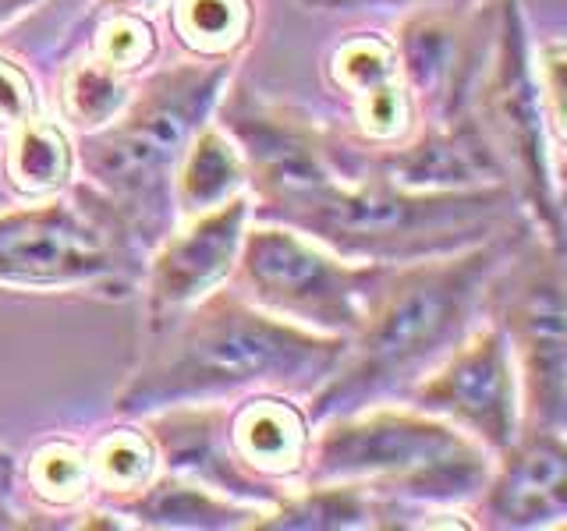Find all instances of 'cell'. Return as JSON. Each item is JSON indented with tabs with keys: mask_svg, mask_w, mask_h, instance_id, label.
Returning <instances> with one entry per match:
<instances>
[{
	"mask_svg": "<svg viewBox=\"0 0 567 531\" xmlns=\"http://www.w3.org/2000/svg\"><path fill=\"white\" fill-rule=\"evenodd\" d=\"M348 341L301 330L220 288L146 326L138 358L114 397V415L138 421L171 407L230 404L248 394L309 400L341 365Z\"/></svg>",
	"mask_w": 567,
	"mask_h": 531,
	"instance_id": "obj_1",
	"label": "cell"
},
{
	"mask_svg": "<svg viewBox=\"0 0 567 531\" xmlns=\"http://www.w3.org/2000/svg\"><path fill=\"white\" fill-rule=\"evenodd\" d=\"M532 230L536 227L454 256L390 266L362 326L348 336L341 365L306 400L312 429L337 415L404 400L408 389L486 323L489 283Z\"/></svg>",
	"mask_w": 567,
	"mask_h": 531,
	"instance_id": "obj_2",
	"label": "cell"
},
{
	"mask_svg": "<svg viewBox=\"0 0 567 531\" xmlns=\"http://www.w3.org/2000/svg\"><path fill=\"white\" fill-rule=\"evenodd\" d=\"M238 61L150 67L124 111L75 142V181L114 212L142 256L177 223L174 170L188 142L217 117Z\"/></svg>",
	"mask_w": 567,
	"mask_h": 531,
	"instance_id": "obj_3",
	"label": "cell"
},
{
	"mask_svg": "<svg viewBox=\"0 0 567 531\" xmlns=\"http://www.w3.org/2000/svg\"><path fill=\"white\" fill-rule=\"evenodd\" d=\"M266 223L295 227L354 262L398 266L528 230L532 217L511 185L419 191L377 174L337 170L323 188Z\"/></svg>",
	"mask_w": 567,
	"mask_h": 531,
	"instance_id": "obj_4",
	"label": "cell"
},
{
	"mask_svg": "<svg viewBox=\"0 0 567 531\" xmlns=\"http://www.w3.org/2000/svg\"><path fill=\"white\" fill-rule=\"evenodd\" d=\"M493 454L408 400L372 404L312 429L306 482L359 486L383 503L454 510L475 503Z\"/></svg>",
	"mask_w": 567,
	"mask_h": 531,
	"instance_id": "obj_5",
	"label": "cell"
},
{
	"mask_svg": "<svg viewBox=\"0 0 567 531\" xmlns=\"http://www.w3.org/2000/svg\"><path fill=\"white\" fill-rule=\"evenodd\" d=\"M560 67V40L536 46L522 0H496L493 53L478 82L472 117L501 156L507 185L525 202L532 227L564 248Z\"/></svg>",
	"mask_w": 567,
	"mask_h": 531,
	"instance_id": "obj_6",
	"label": "cell"
},
{
	"mask_svg": "<svg viewBox=\"0 0 567 531\" xmlns=\"http://www.w3.org/2000/svg\"><path fill=\"white\" fill-rule=\"evenodd\" d=\"M135 241L79 181L71 188L0 212V291H79L128 298L138 291Z\"/></svg>",
	"mask_w": 567,
	"mask_h": 531,
	"instance_id": "obj_7",
	"label": "cell"
},
{
	"mask_svg": "<svg viewBox=\"0 0 567 531\" xmlns=\"http://www.w3.org/2000/svg\"><path fill=\"white\" fill-rule=\"evenodd\" d=\"M386 262H354L330 252L295 227L248 220L230 288L256 309L323 336H348L362 326Z\"/></svg>",
	"mask_w": 567,
	"mask_h": 531,
	"instance_id": "obj_8",
	"label": "cell"
},
{
	"mask_svg": "<svg viewBox=\"0 0 567 531\" xmlns=\"http://www.w3.org/2000/svg\"><path fill=\"white\" fill-rule=\"evenodd\" d=\"M486 319L507 336L522 386V429H567L564 248L539 230L514 248L486 294Z\"/></svg>",
	"mask_w": 567,
	"mask_h": 531,
	"instance_id": "obj_9",
	"label": "cell"
},
{
	"mask_svg": "<svg viewBox=\"0 0 567 531\" xmlns=\"http://www.w3.org/2000/svg\"><path fill=\"white\" fill-rule=\"evenodd\" d=\"M217 124L235 138L248 170L252 220H274L337 174L330 156V128L316 124L298 106L227 85L217 106Z\"/></svg>",
	"mask_w": 567,
	"mask_h": 531,
	"instance_id": "obj_10",
	"label": "cell"
},
{
	"mask_svg": "<svg viewBox=\"0 0 567 531\" xmlns=\"http://www.w3.org/2000/svg\"><path fill=\"white\" fill-rule=\"evenodd\" d=\"M496 35V0L412 8L394 35L398 71L422 124L472 114Z\"/></svg>",
	"mask_w": 567,
	"mask_h": 531,
	"instance_id": "obj_11",
	"label": "cell"
},
{
	"mask_svg": "<svg viewBox=\"0 0 567 531\" xmlns=\"http://www.w3.org/2000/svg\"><path fill=\"white\" fill-rule=\"evenodd\" d=\"M425 415L451 421L493 457L504 454L522 433V386L507 336L496 323L475 326L430 376L404 397Z\"/></svg>",
	"mask_w": 567,
	"mask_h": 531,
	"instance_id": "obj_12",
	"label": "cell"
},
{
	"mask_svg": "<svg viewBox=\"0 0 567 531\" xmlns=\"http://www.w3.org/2000/svg\"><path fill=\"white\" fill-rule=\"evenodd\" d=\"M252 220L248 195H238L192 220H177L142 262V309L146 326L167 323L206 294L227 288L241 252L245 227Z\"/></svg>",
	"mask_w": 567,
	"mask_h": 531,
	"instance_id": "obj_13",
	"label": "cell"
},
{
	"mask_svg": "<svg viewBox=\"0 0 567 531\" xmlns=\"http://www.w3.org/2000/svg\"><path fill=\"white\" fill-rule=\"evenodd\" d=\"M567 513V447L564 433L522 429L475 496V528L536 531L560 528Z\"/></svg>",
	"mask_w": 567,
	"mask_h": 531,
	"instance_id": "obj_14",
	"label": "cell"
},
{
	"mask_svg": "<svg viewBox=\"0 0 567 531\" xmlns=\"http://www.w3.org/2000/svg\"><path fill=\"white\" fill-rule=\"evenodd\" d=\"M224 447L266 500L306 482L312 421L306 400L288 394H248L224 404Z\"/></svg>",
	"mask_w": 567,
	"mask_h": 531,
	"instance_id": "obj_15",
	"label": "cell"
},
{
	"mask_svg": "<svg viewBox=\"0 0 567 531\" xmlns=\"http://www.w3.org/2000/svg\"><path fill=\"white\" fill-rule=\"evenodd\" d=\"M327 82L348 100L351 142L390 146L415 128V103L398 71L394 40L383 32H362L337 43L327 58Z\"/></svg>",
	"mask_w": 567,
	"mask_h": 531,
	"instance_id": "obj_16",
	"label": "cell"
},
{
	"mask_svg": "<svg viewBox=\"0 0 567 531\" xmlns=\"http://www.w3.org/2000/svg\"><path fill=\"white\" fill-rule=\"evenodd\" d=\"M124 528H174V531H235L252 528L262 507L230 500L203 482L174 471H159L146 489L106 507Z\"/></svg>",
	"mask_w": 567,
	"mask_h": 531,
	"instance_id": "obj_17",
	"label": "cell"
},
{
	"mask_svg": "<svg viewBox=\"0 0 567 531\" xmlns=\"http://www.w3.org/2000/svg\"><path fill=\"white\" fill-rule=\"evenodd\" d=\"M238 195H248V170L245 159L217 117L199 128L188 142L182 164L174 170V209L177 220H192L199 212L217 209Z\"/></svg>",
	"mask_w": 567,
	"mask_h": 531,
	"instance_id": "obj_18",
	"label": "cell"
},
{
	"mask_svg": "<svg viewBox=\"0 0 567 531\" xmlns=\"http://www.w3.org/2000/svg\"><path fill=\"white\" fill-rule=\"evenodd\" d=\"M383 528V500L359 486L301 482L259 513L248 531H365Z\"/></svg>",
	"mask_w": 567,
	"mask_h": 531,
	"instance_id": "obj_19",
	"label": "cell"
},
{
	"mask_svg": "<svg viewBox=\"0 0 567 531\" xmlns=\"http://www.w3.org/2000/svg\"><path fill=\"white\" fill-rule=\"evenodd\" d=\"M4 138L8 142L4 156H0V170H4V181L18 199L35 202L71 188L75 181V142L68 138L64 124L40 114L18 124Z\"/></svg>",
	"mask_w": 567,
	"mask_h": 531,
	"instance_id": "obj_20",
	"label": "cell"
},
{
	"mask_svg": "<svg viewBox=\"0 0 567 531\" xmlns=\"http://www.w3.org/2000/svg\"><path fill=\"white\" fill-rule=\"evenodd\" d=\"M167 35L192 61H238L256 35V0H164Z\"/></svg>",
	"mask_w": 567,
	"mask_h": 531,
	"instance_id": "obj_21",
	"label": "cell"
},
{
	"mask_svg": "<svg viewBox=\"0 0 567 531\" xmlns=\"http://www.w3.org/2000/svg\"><path fill=\"white\" fill-rule=\"evenodd\" d=\"M89 471H93V500L100 507L128 500L138 489H146L159 475V454L146 425L135 421L103 433L89 450Z\"/></svg>",
	"mask_w": 567,
	"mask_h": 531,
	"instance_id": "obj_22",
	"label": "cell"
},
{
	"mask_svg": "<svg viewBox=\"0 0 567 531\" xmlns=\"http://www.w3.org/2000/svg\"><path fill=\"white\" fill-rule=\"evenodd\" d=\"M132 88H135V79L121 75L111 64H103L89 50H82L79 58L61 71V88H58L61 117L68 128H75L79 135L96 132L124 111V103L132 100Z\"/></svg>",
	"mask_w": 567,
	"mask_h": 531,
	"instance_id": "obj_23",
	"label": "cell"
},
{
	"mask_svg": "<svg viewBox=\"0 0 567 531\" xmlns=\"http://www.w3.org/2000/svg\"><path fill=\"white\" fill-rule=\"evenodd\" d=\"M25 492L47 513L82 510L93 500V471H89V450L71 439H43L22 465Z\"/></svg>",
	"mask_w": 567,
	"mask_h": 531,
	"instance_id": "obj_24",
	"label": "cell"
},
{
	"mask_svg": "<svg viewBox=\"0 0 567 531\" xmlns=\"http://www.w3.org/2000/svg\"><path fill=\"white\" fill-rule=\"evenodd\" d=\"M89 22V50L96 61L111 64L121 75H146L159 58V32L150 14L142 11H111L85 18Z\"/></svg>",
	"mask_w": 567,
	"mask_h": 531,
	"instance_id": "obj_25",
	"label": "cell"
},
{
	"mask_svg": "<svg viewBox=\"0 0 567 531\" xmlns=\"http://www.w3.org/2000/svg\"><path fill=\"white\" fill-rule=\"evenodd\" d=\"M40 114H43V103H40L35 79L18 61L0 58V135L14 132L18 124H25Z\"/></svg>",
	"mask_w": 567,
	"mask_h": 531,
	"instance_id": "obj_26",
	"label": "cell"
},
{
	"mask_svg": "<svg viewBox=\"0 0 567 531\" xmlns=\"http://www.w3.org/2000/svg\"><path fill=\"white\" fill-rule=\"evenodd\" d=\"M330 8H451V4H478V0H316Z\"/></svg>",
	"mask_w": 567,
	"mask_h": 531,
	"instance_id": "obj_27",
	"label": "cell"
},
{
	"mask_svg": "<svg viewBox=\"0 0 567 531\" xmlns=\"http://www.w3.org/2000/svg\"><path fill=\"white\" fill-rule=\"evenodd\" d=\"M11 492H14V460L0 450V528H22V513L11 507Z\"/></svg>",
	"mask_w": 567,
	"mask_h": 531,
	"instance_id": "obj_28",
	"label": "cell"
},
{
	"mask_svg": "<svg viewBox=\"0 0 567 531\" xmlns=\"http://www.w3.org/2000/svg\"><path fill=\"white\" fill-rule=\"evenodd\" d=\"M32 4H40V0H0V29L8 22H14L18 14H25Z\"/></svg>",
	"mask_w": 567,
	"mask_h": 531,
	"instance_id": "obj_29",
	"label": "cell"
},
{
	"mask_svg": "<svg viewBox=\"0 0 567 531\" xmlns=\"http://www.w3.org/2000/svg\"><path fill=\"white\" fill-rule=\"evenodd\" d=\"M309 4H312V0H309Z\"/></svg>",
	"mask_w": 567,
	"mask_h": 531,
	"instance_id": "obj_30",
	"label": "cell"
}]
</instances>
